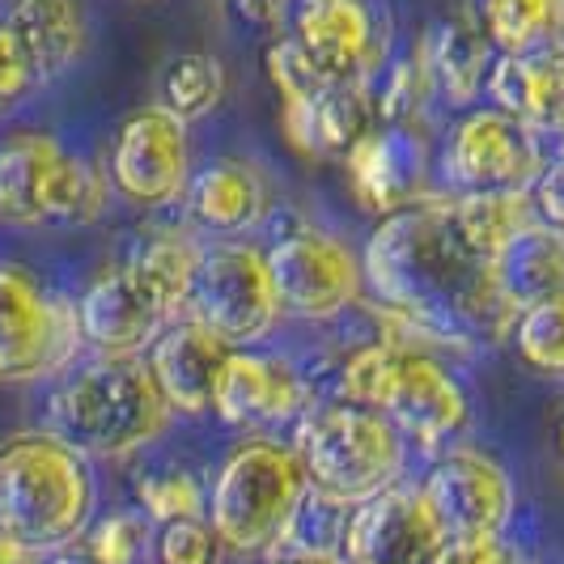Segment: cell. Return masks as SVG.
Segmentation results:
<instances>
[{
  "label": "cell",
  "mask_w": 564,
  "mask_h": 564,
  "mask_svg": "<svg viewBox=\"0 0 564 564\" xmlns=\"http://www.w3.org/2000/svg\"><path fill=\"white\" fill-rule=\"evenodd\" d=\"M539 221L531 192H429L378 217L361 251L382 332L424 348L471 352L509 339L518 311L497 289V254Z\"/></svg>",
  "instance_id": "obj_1"
},
{
  "label": "cell",
  "mask_w": 564,
  "mask_h": 564,
  "mask_svg": "<svg viewBox=\"0 0 564 564\" xmlns=\"http://www.w3.org/2000/svg\"><path fill=\"white\" fill-rule=\"evenodd\" d=\"M336 395L373 408L395 424L408 446L442 454L471 424V395L433 348L382 336L357 344L336 369Z\"/></svg>",
  "instance_id": "obj_2"
},
{
  "label": "cell",
  "mask_w": 564,
  "mask_h": 564,
  "mask_svg": "<svg viewBox=\"0 0 564 564\" xmlns=\"http://www.w3.org/2000/svg\"><path fill=\"white\" fill-rule=\"evenodd\" d=\"M174 424L166 395L144 357H89L59 373L47 395V433L82 458H132Z\"/></svg>",
  "instance_id": "obj_3"
},
{
  "label": "cell",
  "mask_w": 564,
  "mask_h": 564,
  "mask_svg": "<svg viewBox=\"0 0 564 564\" xmlns=\"http://www.w3.org/2000/svg\"><path fill=\"white\" fill-rule=\"evenodd\" d=\"M94 509V467L56 433L26 429L0 442V531L39 561L82 543Z\"/></svg>",
  "instance_id": "obj_4"
},
{
  "label": "cell",
  "mask_w": 564,
  "mask_h": 564,
  "mask_svg": "<svg viewBox=\"0 0 564 564\" xmlns=\"http://www.w3.org/2000/svg\"><path fill=\"white\" fill-rule=\"evenodd\" d=\"M289 446L297 454L314 497L352 509L395 488L408 476V454L395 424L352 399H314L297 416Z\"/></svg>",
  "instance_id": "obj_5"
},
{
  "label": "cell",
  "mask_w": 564,
  "mask_h": 564,
  "mask_svg": "<svg viewBox=\"0 0 564 564\" xmlns=\"http://www.w3.org/2000/svg\"><path fill=\"white\" fill-rule=\"evenodd\" d=\"M306 497L311 484L293 446L272 433H251L217 463L204 518L234 556H276Z\"/></svg>",
  "instance_id": "obj_6"
},
{
  "label": "cell",
  "mask_w": 564,
  "mask_h": 564,
  "mask_svg": "<svg viewBox=\"0 0 564 564\" xmlns=\"http://www.w3.org/2000/svg\"><path fill=\"white\" fill-rule=\"evenodd\" d=\"M111 208L107 170L85 162L68 144L22 128L0 141V226L89 229Z\"/></svg>",
  "instance_id": "obj_7"
},
{
  "label": "cell",
  "mask_w": 564,
  "mask_h": 564,
  "mask_svg": "<svg viewBox=\"0 0 564 564\" xmlns=\"http://www.w3.org/2000/svg\"><path fill=\"white\" fill-rule=\"evenodd\" d=\"M82 348L77 302L52 293L22 263H0V382L26 387L68 373Z\"/></svg>",
  "instance_id": "obj_8"
},
{
  "label": "cell",
  "mask_w": 564,
  "mask_h": 564,
  "mask_svg": "<svg viewBox=\"0 0 564 564\" xmlns=\"http://www.w3.org/2000/svg\"><path fill=\"white\" fill-rule=\"evenodd\" d=\"M187 314L208 332H217L229 348H263V339L284 318L268 251L247 238L204 242Z\"/></svg>",
  "instance_id": "obj_9"
},
{
  "label": "cell",
  "mask_w": 564,
  "mask_h": 564,
  "mask_svg": "<svg viewBox=\"0 0 564 564\" xmlns=\"http://www.w3.org/2000/svg\"><path fill=\"white\" fill-rule=\"evenodd\" d=\"M547 162L543 141L497 107H471L451 119L437 144V183L454 196L531 192Z\"/></svg>",
  "instance_id": "obj_10"
},
{
  "label": "cell",
  "mask_w": 564,
  "mask_h": 564,
  "mask_svg": "<svg viewBox=\"0 0 564 564\" xmlns=\"http://www.w3.org/2000/svg\"><path fill=\"white\" fill-rule=\"evenodd\" d=\"M268 263H272L284 318L336 323L339 314L361 306L366 297L361 251L332 229H289L268 247Z\"/></svg>",
  "instance_id": "obj_11"
},
{
  "label": "cell",
  "mask_w": 564,
  "mask_h": 564,
  "mask_svg": "<svg viewBox=\"0 0 564 564\" xmlns=\"http://www.w3.org/2000/svg\"><path fill=\"white\" fill-rule=\"evenodd\" d=\"M192 170V128L162 102L132 111L115 128L107 178L115 196H123L128 204L149 213L183 204Z\"/></svg>",
  "instance_id": "obj_12"
},
{
  "label": "cell",
  "mask_w": 564,
  "mask_h": 564,
  "mask_svg": "<svg viewBox=\"0 0 564 564\" xmlns=\"http://www.w3.org/2000/svg\"><path fill=\"white\" fill-rule=\"evenodd\" d=\"M289 39L332 82H378L391 64V22L378 0H297Z\"/></svg>",
  "instance_id": "obj_13"
},
{
  "label": "cell",
  "mask_w": 564,
  "mask_h": 564,
  "mask_svg": "<svg viewBox=\"0 0 564 564\" xmlns=\"http://www.w3.org/2000/svg\"><path fill=\"white\" fill-rule=\"evenodd\" d=\"M421 492L446 535H506L518 509L509 467L480 446H446L433 454Z\"/></svg>",
  "instance_id": "obj_14"
},
{
  "label": "cell",
  "mask_w": 564,
  "mask_h": 564,
  "mask_svg": "<svg viewBox=\"0 0 564 564\" xmlns=\"http://www.w3.org/2000/svg\"><path fill=\"white\" fill-rule=\"evenodd\" d=\"M446 539L421 484L399 480L348 509L339 556L348 564H429Z\"/></svg>",
  "instance_id": "obj_15"
},
{
  "label": "cell",
  "mask_w": 564,
  "mask_h": 564,
  "mask_svg": "<svg viewBox=\"0 0 564 564\" xmlns=\"http://www.w3.org/2000/svg\"><path fill=\"white\" fill-rule=\"evenodd\" d=\"M311 378L302 366H293L281 352H263V348H234L217 387L213 416L229 429H247V433H268L297 424V416L314 403Z\"/></svg>",
  "instance_id": "obj_16"
},
{
  "label": "cell",
  "mask_w": 564,
  "mask_h": 564,
  "mask_svg": "<svg viewBox=\"0 0 564 564\" xmlns=\"http://www.w3.org/2000/svg\"><path fill=\"white\" fill-rule=\"evenodd\" d=\"M77 323L89 357H144L170 327L166 311L141 289V281L111 263L77 297Z\"/></svg>",
  "instance_id": "obj_17"
},
{
  "label": "cell",
  "mask_w": 564,
  "mask_h": 564,
  "mask_svg": "<svg viewBox=\"0 0 564 564\" xmlns=\"http://www.w3.org/2000/svg\"><path fill=\"white\" fill-rule=\"evenodd\" d=\"M229 352L234 348L217 332H208L192 314H183L158 336V344L144 352V361L153 369L174 416H213Z\"/></svg>",
  "instance_id": "obj_18"
},
{
  "label": "cell",
  "mask_w": 564,
  "mask_h": 564,
  "mask_svg": "<svg viewBox=\"0 0 564 564\" xmlns=\"http://www.w3.org/2000/svg\"><path fill=\"white\" fill-rule=\"evenodd\" d=\"M344 170L357 204H366L378 217L429 196V153L416 128L378 123L366 141L344 153Z\"/></svg>",
  "instance_id": "obj_19"
},
{
  "label": "cell",
  "mask_w": 564,
  "mask_h": 564,
  "mask_svg": "<svg viewBox=\"0 0 564 564\" xmlns=\"http://www.w3.org/2000/svg\"><path fill=\"white\" fill-rule=\"evenodd\" d=\"M187 226L213 238H247L272 213V183L251 158H213L192 170L187 183Z\"/></svg>",
  "instance_id": "obj_20"
},
{
  "label": "cell",
  "mask_w": 564,
  "mask_h": 564,
  "mask_svg": "<svg viewBox=\"0 0 564 564\" xmlns=\"http://www.w3.org/2000/svg\"><path fill=\"white\" fill-rule=\"evenodd\" d=\"M488 107L527 123L539 141L564 137V47L497 56L484 85Z\"/></svg>",
  "instance_id": "obj_21"
},
{
  "label": "cell",
  "mask_w": 564,
  "mask_h": 564,
  "mask_svg": "<svg viewBox=\"0 0 564 564\" xmlns=\"http://www.w3.org/2000/svg\"><path fill=\"white\" fill-rule=\"evenodd\" d=\"M199 259H204V238L187 221H153L144 226L132 247L123 254V268L141 281V289L166 311V318H183L192 302Z\"/></svg>",
  "instance_id": "obj_22"
},
{
  "label": "cell",
  "mask_w": 564,
  "mask_h": 564,
  "mask_svg": "<svg viewBox=\"0 0 564 564\" xmlns=\"http://www.w3.org/2000/svg\"><path fill=\"white\" fill-rule=\"evenodd\" d=\"M4 26L22 43L39 85L64 77L89 47V18L82 0H9Z\"/></svg>",
  "instance_id": "obj_23"
},
{
  "label": "cell",
  "mask_w": 564,
  "mask_h": 564,
  "mask_svg": "<svg viewBox=\"0 0 564 564\" xmlns=\"http://www.w3.org/2000/svg\"><path fill=\"white\" fill-rule=\"evenodd\" d=\"M497 289L509 311H531L543 302H564V234L531 221L497 254Z\"/></svg>",
  "instance_id": "obj_24"
},
{
  "label": "cell",
  "mask_w": 564,
  "mask_h": 564,
  "mask_svg": "<svg viewBox=\"0 0 564 564\" xmlns=\"http://www.w3.org/2000/svg\"><path fill=\"white\" fill-rule=\"evenodd\" d=\"M492 59H497V47L488 43L480 22H471V18H451L446 26H437L429 34L433 85H437V98L451 111L480 107L484 85H488V73H492Z\"/></svg>",
  "instance_id": "obj_25"
},
{
  "label": "cell",
  "mask_w": 564,
  "mask_h": 564,
  "mask_svg": "<svg viewBox=\"0 0 564 564\" xmlns=\"http://www.w3.org/2000/svg\"><path fill=\"white\" fill-rule=\"evenodd\" d=\"M378 94V115L382 123H395V128H416L421 132L424 115L437 98V85H433V64H429V34H421L403 56H395L373 82Z\"/></svg>",
  "instance_id": "obj_26"
},
{
  "label": "cell",
  "mask_w": 564,
  "mask_h": 564,
  "mask_svg": "<svg viewBox=\"0 0 564 564\" xmlns=\"http://www.w3.org/2000/svg\"><path fill=\"white\" fill-rule=\"evenodd\" d=\"M226 64L213 56V52H183L166 64L162 73V107L174 111L187 128L208 119V115L221 107L226 98Z\"/></svg>",
  "instance_id": "obj_27"
},
{
  "label": "cell",
  "mask_w": 564,
  "mask_h": 564,
  "mask_svg": "<svg viewBox=\"0 0 564 564\" xmlns=\"http://www.w3.org/2000/svg\"><path fill=\"white\" fill-rule=\"evenodd\" d=\"M509 344L539 378L564 382V302H543L518 314L509 327Z\"/></svg>",
  "instance_id": "obj_28"
},
{
  "label": "cell",
  "mask_w": 564,
  "mask_h": 564,
  "mask_svg": "<svg viewBox=\"0 0 564 564\" xmlns=\"http://www.w3.org/2000/svg\"><path fill=\"white\" fill-rule=\"evenodd\" d=\"M137 501L153 527H166V522H183V518H204L208 488L196 471L166 467V471H149L137 480Z\"/></svg>",
  "instance_id": "obj_29"
},
{
  "label": "cell",
  "mask_w": 564,
  "mask_h": 564,
  "mask_svg": "<svg viewBox=\"0 0 564 564\" xmlns=\"http://www.w3.org/2000/svg\"><path fill=\"white\" fill-rule=\"evenodd\" d=\"M82 547L98 564H141L153 552V522L141 509H115L107 518L89 522Z\"/></svg>",
  "instance_id": "obj_30"
},
{
  "label": "cell",
  "mask_w": 564,
  "mask_h": 564,
  "mask_svg": "<svg viewBox=\"0 0 564 564\" xmlns=\"http://www.w3.org/2000/svg\"><path fill=\"white\" fill-rule=\"evenodd\" d=\"M158 564H221L226 561V543L213 531L208 518H183L166 522L153 539Z\"/></svg>",
  "instance_id": "obj_31"
},
{
  "label": "cell",
  "mask_w": 564,
  "mask_h": 564,
  "mask_svg": "<svg viewBox=\"0 0 564 564\" xmlns=\"http://www.w3.org/2000/svg\"><path fill=\"white\" fill-rule=\"evenodd\" d=\"M429 564H531L506 535H451Z\"/></svg>",
  "instance_id": "obj_32"
},
{
  "label": "cell",
  "mask_w": 564,
  "mask_h": 564,
  "mask_svg": "<svg viewBox=\"0 0 564 564\" xmlns=\"http://www.w3.org/2000/svg\"><path fill=\"white\" fill-rule=\"evenodd\" d=\"M34 85H39V77L30 68L22 43L13 39V30L0 22V115L13 111Z\"/></svg>",
  "instance_id": "obj_33"
},
{
  "label": "cell",
  "mask_w": 564,
  "mask_h": 564,
  "mask_svg": "<svg viewBox=\"0 0 564 564\" xmlns=\"http://www.w3.org/2000/svg\"><path fill=\"white\" fill-rule=\"evenodd\" d=\"M531 204H535V217L543 226L564 234V149L543 162L535 187H531Z\"/></svg>",
  "instance_id": "obj_34"
},
{
  "label": "cell",
  "mask_w": 564,
  "mask_h": 564,
  "mask_svg": "<svg viewBox=\"0 0 564 564\" xmlns=\"http://www.w3.org/2000/svg\"><path fill=\"white\" fill-rule=\"evenodd\" d=\"M293 4L297 0H229V9L247 26H259V30H281L293 18Z\"/></svg>",
  "instance_id": "obj_35"
},
{
  "label": "cell",
  "mask_w": 564,
  "mask_h": 564,
  "mask_svg": "<svg viewBox=\"0 0 564 564\" xmlns=\"http://www.w3.org/2000/svg\"><path fill=\"white\" fill-rule=\"evenodd\" d=\"M0 564H39V556L26 552L18 539H9L4 531H0Z\"/></svg>",
  "instance_id": "obj_36"
},
{
  "label": "cell",
  "mask_w": 564,
  "mask_h": 564,
  "mask_svg": "<svg viewBox=\"0 0 564 564\" xmlns=\"http://www.w3.org/2000/svg\"><path fill=\"white\" fill-rule=\"evenodd\" d=\"M39 564H98V561L85 552L82 543H73V547H59V552H52V556H43Z\"/></svg>",
  "instance_id": "obj_37"
},
{
  "label": "cell",
  "mask_w": 564,
  "mask_h": 564,
  "mask_svg": "<svg viewBox=\"0 0 564 564\" xmlns=\"http://www.w3.org/2000/svg\"><path fill=\"white\" fill-rule=\"evenodd\" d=\"M276 564H348L344 556H281Z\"/></svg>",
  "instance_id": "obj_38"
},
{
  "label": "cell",
  "mask_w": 564,
  "mask_h": 564,
  "mask_svg": "<svg viewBox=\"0 0 564 564\" xmlns=\"http://www.w3.org/2000/svg\"><path fill=\"white\" fill-rule=\"evenodd\" d=\"M556 454H561V463H564V416H561V424H556Z\"/></svg>",
  "instance_id": "obj_39"
}]
</instances>
